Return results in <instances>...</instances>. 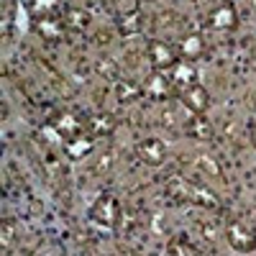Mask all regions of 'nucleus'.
<instances>
[{
  "label": "nucleus",
  "mask_w": 256,
  "mask_h": 256,
  "mask_svg": "<svg viewBox=\"0 0 256 256\" xmlns=\"http://www.w3.org/2000/svg\"><path fill=\"white\" fill-rule=\"evenodd\" d=\"M120 216H123V212H120V202L116 198H110V195H102L92 205V210H90V220L98 228H105V230H113L120 223Z\"/></svg>",
  "instance_id": "nucleus-1"
},
{
  "label": "nucleus",
  "mask_w": 256,
  "mask_h": 256,
  "mask_svg": "<svg viewBox=\"0 0 256 256\" xmlns=\"http://www.w3.org/2000/svg\"><path fill=\"white\" fill-rule=\"evenodd\" d=\"M228 241L233 246V251H254L256 248V236H254V230L246 228L244 223H230L228 226Z\"/></svg>",
  "instance_id": "nucleus-2"
},
{
  "label": "nucleus",
  "mask_w": 256,
  "mask_h": 256,
  "mask_svg": "<svg viewBox=\"0 0 256 256\" xmlns=\"http://www.w3.org/2000/svg\"><path fill=\"white\" fill-rule=\"evenodd\" d=\"M148 56H152V64H154V67H156L159 72L172 70L174 64L180 62V59L174 56L172 46L164 44V41H152V46H148Z\"/></svg>",
  "instance_id": "nucleus-3"
},
{
  "label": "nucleus",
  "mask_w": 256,
  "mask_h": 256,
  "mask_svg": "<svg viewBox=\"0 0 256 256\" xmlns=\"http://www.w3.org/2000/svg\"><path fill=\"white\" fill-rule=\"evenodd\" d=\"M180 98L192 113H205L208 105H210V95H208V90L202 88V84H190L187 90L180 92Z\"/></svg>",
  "instance_id": "nucleus-4"
},
{
  "label": "nucleus",
  "mask_w": 256,
  "mask_h": 256,
  "mask_svg": "<svg viewBox=\"0 0 256 256\" xmlns=\"http://www.w3.org/2000/svg\"><path fill=\"white\" fill-rule=\"evenodd\" d=\"M136 154H138L146 164L159 166V164L164 162V156H166V146H164L159 138H148V141H141V144L136 146Z\"/></svg>",
  "instance_id": "nucleus-5"
},
{
  "label": "nucleus",
  "mask_w": 256,
  "mask_h": 256,
  "mask_svg": "<svg viewBox=\"0 0 256 256\" xmlns=\"http://www.w3.org/2000/svg\"><path fill=\"white\" fill-rule=\"evenodd\" d=\"M34 28L44 36L46 41H59L64 36V20L54 18V16H44V18H34Z\"/></svg>",
  "instance_id": "nucleus-6"
},
{
  "label": "nucleus",
  "mask_w": 256,
  "mask_h": 256,
  "mask_svg": "<svg viewBox=\"0 0 256 256\" xmlns=\"http://www.w3.org/2000/svg\"><path fill=\"white\" fill-rule=\"evenodd\" d=\"M169 82H172L180 92L187 90L190 84H195V67H192L190 62H177L172 67V74H169Z\"/></svg>",
  "instance_id": "nucleus-7"
},
{
  "label": "nucleus",
  "mask_w": 256,
  "mask_h": 256,
  "mask_svg": "<svg viewBox=\"0 0 256 256\" xmlns=\"http://www.w3.org/2000/svg\"><path fill=\"white\" fill-rule=\"evenodd\" d=\"M166 198L174 205H190L192 202V184H187L184 180L174 177L166 182Z\"/></svg>",
  "instance_id": "nucleus-8"
},
{
  "label": "nucleus",
  "mask_w": 256,
  "mask_h": 256,
  "mask_svg": "<svg viewBox=\"0 0 256 256\" xmlns=\"http://www.w3.org/2000/svg\"><path fill=\"white\" fill-rule=\"evenodd\" d=\"M146 92L152 95L154 100H166L169 92H172V82H169V77L164 72H154L152 77H148V82H146Z\"/></svg>",
  "instance_id": "nucleus-9"
},
{
  "label": "nucleus",
  "mask_w": 256,
  "mask_h": 256,
  "mask_svg": "<svg viewBox=\"0 0 256 256\" xmlns=\"http://www.w3.org/2000/svg\"><path fill=\"white\" fill-rule=\"evenodd\" d=\"M180 52H182V56H184L187 62L200 59L202 52H205V41L200 38V34H187V36H182V41H180Z\"/></svg>",
  "instance_id": "nucleus-10"
},
{
  "label": "nucleus",
  "mask_w": 256,
  "mask_h": 256,
  "mask_svg": "<svg viewBox=\"0 0 256 256\" xmlns=\"http://www.w3.org/2000/svg\"><path fill=\"white\" fill-rule=\"evenodd\" d=\"M212 26L218 31H226L230 26H236V8L230 3H220L218 8H212Z\"/></svg>",
  "instance_id": "nucleus-11"
},
{
  "label": "nucleus",
  "mask_w": 256,
  "mask_h": 256,
  "mask_svg": "<svg viewBox=\"0 0 256 256\" xmlns=\"http://www.w3.org/2000/svg\"><path fill=\"white\" fill-rule=\"evenodd\" d=\"M92 152V138H88V136H74V138H70L67 141V154H70V159L72 162H80V159H84Z\"/></svg>",
  "instance_id": "nucleus-12"
},
{
  "label": "nucleus",
  "mask_w": 256,
  "mask_h": 256,
  "mask_svg": "<svg viewBox=\"0 0 256 256\" xmlns=\"http://www.w3.org/2000/svg\"><path fill=\"white\" fill-rule=\"evenodd\" d=\"M187 131H190L192 138H198V141H210V138H212V126H210V120L202 118V113H195V116H192V120H190V126H187Z\"/></svg>",
  "instance_id": "nucleus-13"
},
{
  "label": "nucleus",
  "mask_w": 256,
  "mask_h": 256,
  "mask_svg": "<svg viewBox=\"0 0 256 256\" xmlns=\"http://www.w3.org/2000/svg\"><path fill=\"white\" fill-rule=\"evenodd\" d=\"M54 128H56V134H59L62 138H67V141L82 134V126L77 123L74 116H59V120L54 123Z\"/></svg>",
  "instance_id": "nucleus-14"
},
{
  "label": "nucleus",
  "mask_w": 256,
  "mask_h": 256,
  "mask_svg": "<svg viewBox=\"0 0 256 256\" xmlns=\"http://www.w3.org/2000/svg\"><path fill=\"white\" fill-rule=\"evenodd\" d=\"M46 172H49L52 184H56V187H62L64 182H67V166H64L54 154H49V156H46Z\"/></svg>",
  "instance_id": "nucleus-15"
},
{
  "label": "nucleus",
  "mask_w": 256,
  "mask_h": 256,
  "mask_svg": "<svg viewBox=\"0 0 256 256\" xmlns=\"http://www.w3.org/2000/svg\"><path fill=\"white\" fill-rule=\"evenodd\" d=\"M113 118L110 116H90L88 118V131L92 134V136H108L110 131H113Z\"/></svg>",
  "instance_id": "nucleus-16"
},
{
  "label": "nucleus",
  "mask_w": 256,
  "mask_h": 256,
  "mask_svg": "<svg viewBox=\"0 0 256 256\" xmlns=\"http://www.w3.org/2000/svg\"><path fill=\"white\" fill-rule=\"evenodd\" d=\"M138 84H134V82H128V80H120L118 84H116V98H118V102H131L134 98H138Z\"/></svg>",
  "instance_id": "nucleus-17"
},
{
  "label": "nucleus",
  "mask_w": 256,
  "mask_h": 256,
  "mask_svg": "<svg viewBox=\"0 0 256 256\" xmlns=\"http://www.w3.org/2000/svg\"><path fill=\"white\" fill-rule=\"evenodd\" d=\"M113 162H116V156H113V152H102L95 162H92V174L95 177H102V174H108L110 169H113Z\"/></svg>",
  "instance_id": "nucleus-18"
},
{
  "label": "nucleus",
  "mask_w": 256,
  "mask_h": 256,
  "mask_svg": "<svg viewBox=\"0 0 256 256\" xmlns=\"http://www.w3.org/2000/svg\"><path fill=\"white\" fill-rule=\"evenodd\" d=\"M192 202L202 205V208H216L218 205V198L212 195L210 190H205V187H192Z\"/></svg>",
  "instance_id": "nucleus-19"
},
{
  "label": "nucleus",
  "mask_w": 256,
  "mask_h": 256,
  "mask_svg": "<svg viewBox=\"0 0 256 256\" xmlns=\"http://www.w3.org/2000/svg\"><path fill=\"white\" fill-rule=\"evenodd\" d=\"M67 26H72V28H77V31H88L90 16L82 13V10H77V8H70V10H67Z\"/></svg>",
  "instance_id": "nucleus-20"
},
{
  "label": "nucleus",
  "mask_w": 256,
  "mask_h": 256,
  "mask_svg": "<svg viewBox=\"0 0 256 256\" xmlns=\"http://www.w3.org/2000/svg\"><path fill=\"white\" fill-rule=\"evenodd\" d=\"M159 123H162L164 128H174V126L180 123V110H177V105H174V102L164 105V110L159 113Z\"/></svg>",
  "instance_id": "nucleus-21"
},
{
  "label": "nucleus",
  "mask_w": 256,
  "mask_h": 256,
  "mask_svg": "<svg viewBox=\"0 0 256 256\" xmlns=\"http://www.w3.org/2000/svg\"><path fill=\"white\" fill-rule=\"evenodd\" d=\"M120 34L123 36H131V34H138L141 31V16L138 13H128L123 20H120Z\"/></svg>",
  "instance_id": "nucleus-22"
},
{
  "label": "nucleus",
  "mask_w": 256,
  "mask_h": 256,
  "mask_svg": "<svg viewBox=\"0 0 256 256\" xmlns=\"http://www.w3.org/2000/svg\"><path fill=\"white\" fill-rule=\"evenodd\" d=\"M95 72L100 77H105V80H118V64L113 59H100L95 64Z\"/></svg>",
  "instance_id": "nucleus-23"
},
{
  "label": "nucleus",
  "mask_w": 256,
  "mask_h": 256,
  "mask_svg": "<svg viewBox=\"0 0 256 256\" xmlns=\"http://www.w3.org/2000/svg\"><path fill=\"white\" fill-rule=\"evenodd\" d=\"M28 8H31L34 18H44V16H52L54 3H52V0H28Z\"/></svg>",
  "instance_id": "nucleus-24"
},
{
  "label": "nucleus",
  "mask_w": 256,
  "mask_h": 256,
  "mask_svg": "<svg viewBox=\"0 0 256 256\" xmlns=\"http://www.w3.org/2000/svg\"><path fill=\"white\" fill-rule=\"evenodd\" d=\"M198 164H200L202 172H208L210 177H218V180H223V169L218 166V162H216V159H210V156L200 154V156H198Z\"/></svg>",
  "instance_id": "nucleus-25"
},
{
  "label": "nucleus",
  "mask_w": 256,
  "mask_h": 256,
  "mask_svg": "<svg viewBox=\"0 0 256 256\" xmlns=\"http://www.w3.org/2000/svg\"><path fill=\"white\" fill-rule=\"evenodd\" d=\"M169 254H198V248L187 241V236H174L169 244Z\"/></svg>",
  "instance_id": "nucleus-26"
},
{
  "label": "nucleus",
  "mask_w": 256,
  "mask_h": 256,
  "mask_svg": "<svg viewBox=\"0 0 256 256\" xmlns=\"http://www.w3.org/2000/svg\"><path fill=\"white\" fill-rule=\"evenodd\" d=\"M200 236L205 241H210V244H216L218 241V226L212 223V220H202L200 223Z\"/></svg>",
  "instance_id": "nucleus-27"
},
{
  "label": "nucleus",
  "mask_w": 256,
  "mask_h": 256,
  "mask_svg": "<svg viewBox=\"0 0 256 256\" xmlns=\"http://www.w3.org/2000/svg\"><path fill=\"white\" fill-rule=\"evenodd\" d=\"M152 230H154V233H166L164 212H154V216H152Z\"/></svg>",
  "instance_id": "nucleus-28"
},
{
  "label": "nucleus",
  "mask_w": 256,
  "mask_h": 256,
  "mask_svg": "<svg viewBox=\"0 0 256 256\" xmlns=\"http://www.w3.org/2000/svg\"><path fill=\"white\" fill-rule=\"evenodd\" d=\"M13 233H16V228H13V223H3V246H6V251H8V246H10V241H13Z\"/></svg>",
  "instance_id": "nucleus-29"
},
{
  "label": "nucleus",
  "mask_w": 256,
  "mask_h": 256,
  "mask_svg": "<svg viewBox=\"0 0 256 256\" xmlns=\"http://www.w3.org/2000/svg\"><path fill=\"white\" fill-rule=\"evenodd\" d=\"M195 6L200 10H208V8H216V0H195Z\"/></svg>",
  "instance_id": "nucleus-30"
},
{
  "label": "nucleus",
  "mask_w": 256,
  "mask_h": 256,
  "mask_svg": "<svg viewBox=\"0 0 256 256\" xmlns=\"http://www.w3.org/2000/svg\"><path fill=\"white\" fill-rule=\"evenodd\" d=\"M251 8H254V10H256V0H251Z\"/></svg>",
  "instance_id": "nucleus-31"
},
{
  "label": "nucleus",
  "mask_w": 256,
  "mask_h": 256,
  "mask_svg": "<svg viewBox=\"0 0 256 256\" xmlns=\"http://www.w3.org/2000/svg\"><path fill=\"white\" fill-rule=\"evenodd\" d=\"M254 144H256V131H254Z\"/></svg>",
  "instance_id": "nucleus-32"
}]
</instances>
